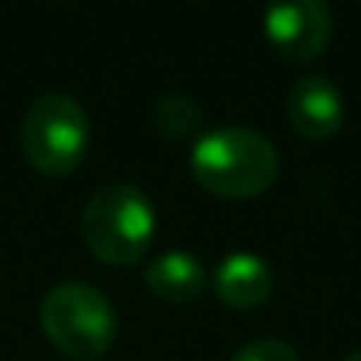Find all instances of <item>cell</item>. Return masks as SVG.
Wrapping results in <instances>:
<instances>
[{
	"label": "cell",
	"mask_w": 361,
	"mask_h": 361,
	"mask_svg": "<svg viewBox=\"0 0 361 361\" xmlns=\"http://www.w3.org/2000/svg\"><path fill=\"white\" fill-rule=\"evenodd\" d=\"M188 166L195 185L220 199H255L262 195L276 173H280V152L276 145L245 124H224L213 131H202L192 142Z\"/></svg>",
	"instance_id": "6da1fadb"
},
{
	"label": "cell",
	"mask_w": 361,
	"mask_h": 361,
	"mask_svg": "<svg viewBox=\"0 0 361 361\" xmlns=\"http://www.w3.org/2000/svg\"><path fill=\"white\" fill-rule=\"evenodd\" d=\"M152 238L156 209L142 188L128 185V180H114L89 195L82 209V241L99 262L135 266L149 252Z\"/></svg>",
	"instance_id": "7a4b0ae2"
},
{
	"label": "cell",
	"mask_w": 361,
	"mask_h": 361,
	"mask_svg": "<svg viewBox=\"0 0 361 361\" xmlns=\"http://www.w3.org/2000/svg\"><path fill=\"white\" fill-rule=\"evenodd\" d=\"M89 135H92V124H89L85 106L61 89L39 92L25 106L22 128H18V142L29 166L47 177L75 173L89 152Z\"/></svg>",
	"instance_id": "3957f363"
},
{
	"label": "cell",
	"mask_w": 361,
	"mask_h": 361,
	"mask_svg": "<svg viewBox=\"0 0 361 361\" xmlns=\"http://www.w3.org/2000/svg\"><path fill=\"white\" fill-rule=\"evenodd\" d=\"M39 322H43L47 340L75 361H92L106 354L117 336L114 301L96 283H85V280L54 283L43 294Z\"/></svg>",
	"instance_id": "277c9868"
},
{
	"label": "cell",
	"mask_w": 361,
	"mask_h": 361,
	"mask_svg": "<svg viewBox=\"0 0 361 361\" xmlns=\"http://www.w3.org/2000/svg\"><path fill=\"white\" fill-rule=\"evenodd\" d=\"M262 29H266L269 47L283 61L305 64L326 50L333 36V11L322 0H287V4L266 8Z\"/></svg>",
	"instance_id": "5b68a950"
},
{
	"label": "cell",
	"mask_w": 361,
	"mask_h": 361,
	"mask_svg": "<svg viewBox=\"0 0 361 361\" xmlns=\"http://www.w3.org/2000/svg\"><path fill=\"white\" fill-rule=\"evenodd\" d=\"M283 110H287L290 128L301 138L319 142V138H329V135L340 131V124H343V92L326 75H305L287 89Z\"/></svg>",
	"instance_id": "8992f818"
},
{
	"label": "cell",
	"mask_w": 361,
	"mask_h": 361,
	"mask_svg": "<svg viewBox=\"0 0 361 361\" xmlns=\"http://www.w3.org/2000/svg\"><path fill=\"white\" fill-rule=\"evenodd\" d=\"M213 290L227 308L248 312L273 294V266L259 252H227L213 269Z\"/></svg>",
	"instance_id": "52a82bcc"
},
{
	"label": "cell",
	"mask_w": 361,
	"mask_h": 361,
	"mask_svg": "<svg viewBox=\"0 0 361 361\" xmlns=\"http://www.w3.org/2000/svg\"><path fill=\"white\" fill-rule=\"evenodd\" d=\"M142 276H145V287L170 305H188L206 290V266L188 248H166L152 255Z\"/></svg>",
	"instance_id": "ba28073f"
},
{
	"label": "cell",
	"mask_w": 361,
	"mask_h": 361,
	"mask_svg": "<svg viewBox=\"0 0 361 361\" xmlns=\"http://www.w3.org/2000/svg\"><path fill=\"white\" fill-rule=\"evenodd\" d=\"M199 124H202V103L195 96H188V92H163V96H156L152 128L163 138H173V142L195 138Z\"/></svg>",
	"instance_id": "9c48e42d"
},
{
	"label": "cell",
	"mask_w": 361,
	"mask_h": 361,
	"mask_svg": "<svg viewBox=\"0 0 361 361\" xmlns=\"http://www.w3.org/2000/svg\"><path fill=\"white\" fill-rule=\"evenodd\" d=\"M231 361H301V354L280 336H255V340L241 343L231 354Z\"/></svg>",
	"instance_id": "30bf717a"
},
{
	"label": "cell",
	"mask_w": 361,
	"mask_h": 361,
	"mask_svg": "<svg viewBox=\"0 0 361 361\" xmlns=\"http://www.w3.org/2000/svg\"><path fill=\"white\" fill-rule=\"evenodd\" d=\"M340 361H361V347H357V350H350V354H347V357H340Z\"/></svg>",
	"instance_id": "8fae6325"
}]
</instances>
